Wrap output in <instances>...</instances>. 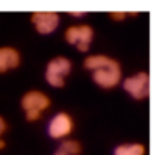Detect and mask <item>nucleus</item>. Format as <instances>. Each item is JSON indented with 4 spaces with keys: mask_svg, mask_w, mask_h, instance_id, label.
<instances>
[{
    "mask_svg": "<svg viewBox=\"0 0 159 155\" xmlns=\"http://www.w3.org/2000/svg\"><path fill=\"white\" fill-rule=\"evenodd\" d=\"M83 66L92 74V82L103 90H112L122 82V66L109 55H88Z\"/></svg>",
    "mask_w": 159,
    "mask_h": 155,
    "instance_id": "obj_1",
    "label": "nucleus"
},
{
    "mask_svg": "<svg viewBox=\"0 0 159 155\" xmlns=\"http://www.w3.org/2000/svg\"><path fill=\"white\" fill-rule=\"evenodd\" d=\"M50 105H52V99L44 91L39 90L27 91L20 99V108L24 110L25 118L30 122L38 121L42 116V113L50 108Z\"/></svg>",
    "mask_w": 159,
    "mask_h": 155,
    "instance_id": "obj_2",
    "label": "nucleus"
},
{
    "mask_svg": "<svg viewBox=\"0 0 159 155\" xmlns=\"http://www.w3.org/2000/svg\"><path fill=\"white\" fill-rule=\"evenodd\" d=\"M72 61L67 56L58 55L52 58L45 66V80L52 88H62L66 85V79L72 74Z\"/></svg>",
    "mask_w": 159,
    "mask_h": 155,
    "instance_id": "obj_3",
    "label": "nucleus"
},
{
    "mask_svg": "<svg viewBox=\"0 0 159 155\" xmlns=\"http://www.w3.org/2000/svg\"><path fill=\"white\" fill-rule=\"evenodd\" d=\"M120 83L123 91L136 100H142L150 96V74L145 70L136 72L126 79H122Z\"/></svg>",
    "mask_w": 159,
    "mask_h": 155,
    "instance_id": "obj_4",
    "label": "nucleus"
},
{
    "mask_svg": "<svg viewBox=\"0 0 159 155\" xmlns=\"http://www.w3.org/2000/svg\"><path fill=\"white\" fill-rule=\"evenodd\" d=\"M64 39L67 44L75 46L80 52H88L91 49L92 39H94V28L89 24H78L70 25L64 31Z\"/></svg>",
    "mask_w": 159,
    "mask_h": 155,
    "instance_id": "obj_5",
    "label": "nucleus"
},
{
    "mask_svg": "<svg viewBox=\"0 0 159 155\" xmlns=\"http://www.w3.org/2000/svg\"><path fill=\"white\" fill-rule=\"evenodd\" d=\"M73 118L67 111H58L50 118L47 124V133L53 139H66L73 132Z\"/></svg>",
    "mask_w": 159,
    "mask_h": 155,
    "instance_id": "obj_6",
    "label": "nucleus"
},
{
    "mask_svg": "<svg viewBox=\"0 0 159 155\" xmlns=\"http://www.w3.org/2000/svg\"><path fill=\"white\" fill-rule=\"evenodd\" d=\"M31 24L41 35H52L61 24V17L55 11H36L31 14Z\"/></svg>",
    "mask_w": 159,
    "mask_h": 155,
    "instance_id": "obj_7",
    "label": "nucleus"
},
{
    "mask_svg": "<svg viewBox=\"0 0 159 155\" xmlns=\"http://www.w3.org/2000/svg\"><path fill=\"white\" fill-rule=\"evenodd\" d=\"M20 61H22V56L16 47H11V46L0 47V74L17 69L20 66Z\"/></svg>",
    "mask_w": 159,
    "mask_h": 155,
    "instance_id": "obj_8",
    "label": "nucleus"
},
{
    "mask_svg": "<svg viewBox=\"0 0 159 155\" xmlns=\"http://www.w3.org/2000/svg\"><path fill=\"white\" fill-rule=\"evenodd\" d=\"M147 147L142 143H128V144H119L112 155H145Z\"/></svg>",
    "mask_w": 159,
    "mask_h": 155,
    "instance_id": "obj_9",
    "label": "nucleus"
},
{
    "mask_svg": "<svg viewBox=\"0 0 159 155\" xmlns=\"http://www.w3.org/2000/svg\"><path fill=\"white\" fill-rule=\"evenodd\" d=\"M81 153V144L76 139H62L59 147L55 150V155H80Z\"/></svg>",
    "mask_w": 159,
    "mask_h": 155,
    "instance_id": "obj_10",
    "label": "nucleus"
},
{
    "mask_svg": "<svg viewBox=\"0 0 159 155\" xmlns=\"http://www.w3.org/2000/svg\"><path fill=\"white\" fill-rule=\"evenodd\" d=\"M125 16H126V13H123V11H112L111 13V17L116 19V21H123Z\"/></svg>",
    "mask_w": 159,
    "mask_h": 155,
    "instance_id": "obj_11",
    "label": "nucleus"
},
{
    "mask_svg": "<svg viewBox=\"0 0 159 155\" xmlns=\"http://www.w3.org/2000/svg\"><path fill=\"white\" fill-rule=\"evenodd\" d=\"M7 128H8V124H7L5 118L0 116V136H3V133L7 132Z\"/></svg>",
    "mask_w": 159,
    "mask_h": 155,
    "instance_id": "obj_12",
    "label": "nucleus"
},
{
    "mask_svg": "<svg viewBox=\"0 0 159 155\" xmlns=\"http://www.w3.org/2000/svg\"><path fill=\"white\" fill-rule=\"evenodd\" d=\"M69 14L70 16H75V17H84L86 16V11H70Z\"/></svg>",
    "mask_w": 159,
    "mask_h": 155,
    "instance_id": "obj_13",
    "label": "nucleus"
},
{
    "mask_svg": "<svg viewBox=\"0 0 159 155\" xmlns=\"http://www.w3.org/2000/svg\"><path fill=\"white\" fill-rule=\"evenodd\" d=\"M7 146V143H5V139H3V136H0V150H2L3 147Z\"/></svg>",
    "mask_w": 159,
    "mask_h": 155,
    "instance_id": "obj_14",
    "label": "nucleus"
}]
</instances>
